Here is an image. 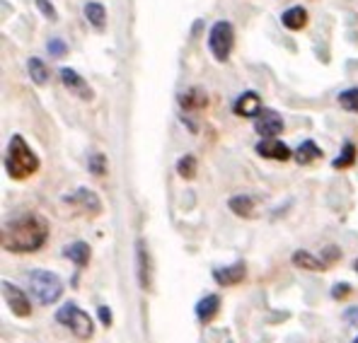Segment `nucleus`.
I'll return each mask as SVG.
<instances>
[{
	"label": "nucleus",
	"mask_w": 358,
	"mask_h": 343,
	"mask_svg": "<svg viewBox=\"0 0 358 343\" xmlns=\"http://www.w3.org/2000/svg\"><path fill=\"white\" fill-rule=\"evenodd\" d=\"M281 22H283V27H286V29L300 31L305 24H308V10L300 8V5H293V8H288L286 13L281 15Z\"/></svg>",
	"instance_id": "obj_14"
},
{
	"label": "nucleus",
	"mask_w": 358,
	"mask_h": 343,
	"mask_svg": "<svg viewBox=\"0 0 358 343\" xmlns=\"http://www.w3.org/2000/svg\"><path fill=\"white\" fill-rule=\"evenodd\" d=\"M196 157L194 155H184V157H179V162H177V174L182 179H196Z\"/></svg>",
	"instance_id": "obj_23"
},
{
	"label": "nucleus",
	"mask_w": 358,
	"mask_h": 343,
	"mask_svg": "<svg viewBox=\"0 0 358 343\" xmlns=\"http://www.w3.org/2000/svg\"><path fill=\"white\" fill-rule=\"evenodd\" d=\"M56 321L63 324V326H68V329H71L73 334H76L78 339H83V341L92 339V334H94L92 319H90L87 312H83V309L78 307L76 302H66V305H63L59 312H56Z\"/></svg>",
	"instance_id": "obj_4"
},
{
	"label": "nucleus",
	"mask_w": 358,
	"mask_h": 343,
	"mask_svg": "<svg viewBox=\"0 0 358 343\" xmlns=\"http://www.w3.org/2000/svg\"><path fill=\"white\" fill-rule=\"evenodd\" d=\"M87 170H90L92 177H104V174H107V155H102V152H94V155H90Z\"/></svg>",
	"instance_id": "obj_26"
},
{
	"label": "nucleus",
	"mask_w": 358,
	"mask_h": 343,
	"mask_svg": "<svg viewBox=\"0 0 358 343\" xmlns=\"http://www.w3.org/2000/svg\"><path fill=\"white\" fill-rule=\"evenodd\" d=\"M3 298L8 302L10 312L15 316H29L31 314V302H29V295L24 293L22 288H17L15 283L3 281Z\"/></svg>",
	"instance_id": "obj_6"
},
{
	"label": "nucleus",
	"mask_w": 358,
	"mask_h": 343,
	"mask_svg": "<svg viewBox=\"0 0 358 343\" xmlns=\"http://www.w3.org/2000/svg\"><path fill=\"white\" fill-rule=\"evenodd\" d=\"M49 240V223L36 213H24L3 225L0 245L10 254H29L46 245Z\"/></svg>",
	"instance_id": "obj_1"
},
{
	"label": "nucleus",
	"mask_w": 358,
	"mask_h": 343,
	"mask_svg": "<svg viewBox=\"0 0 358 343\" xmlns=\"http://www.w3.org/2000/svg\"><path fill=\"white\" fill-rule=\"evenodd\" d=\"M136 261H138V283L143 290H150V254L143 240L136 242Z\"/></svg>",
	"instance_id": "obj_13"
},
{
	"label": "nucleus",
	"mask_w": 358,
	"mask_h": 343,
	"mask_svg": "<svg viewBox=\"0 0 358 343\" xmlns=\"http://www.w3.org/2000/svg\"><path fill=\"white\" fill-rule=\"evenodd\" d=\"M349 295H351L349 283H336V286L331 288V298L334 300H344V298H349Z\"/></svg>",
	"instance_id": "obj_28"
},
{
	"label": "nucleus",
	"mask_w": 358,
	"mask_h": 343,
	"mask_svg": "<svg viewBox=\"0 0 358 343\" xmlns=\"http://www.w3.org/2000/svg\"><path fill=\"white\" fill-rule=\"evenodd\" d=\"M356 157H358V152H356V147L351 145V143H346L344 145V150H341V155L336 157L334 162H331V167L334 170H346V167H351L356 162Z\"/></svg>",
	"instance_id": "obj_25"
},
{
	"label": "nucleus",
	"mask_w": 358,
	"mask_h": 343,
	"mask_svg": "<svg viewBox=\"0 0 358 343\" xmlns=\"http://www.w3.org/2000/svg\"><path fill=\"white\" fill-rule=\"evenodd\" d=\"M179 104H182L184 109H201V107H206V94L199 87H192L179 94Z\"/></svg>",
	"instance_id": "obj_22"
},
{
	"label": "nucleus",
	"mask_w": 358,
	"mask_h": 343,
	"mask_svg": "<svg viewBox=\"0 0 358 343\" xmlns=\"http://www.w3.org/2000/svg\"><path fill=\"white\" fill-rule=\"evenodd\" d=\"M346 319L349 321H358V309L354 307V309H349V314H346Z\"/></svg>",
	"instance_id": "obj_32"
},
{
	"label": "nucleus",
	"mask_w": 358,
	"mask_h": 343,
	"mask_svg": "<svg viewBox=\"0 0 358 343\" xmlns=\"http://www.w3.org/2000/svg\"><path fill=\"white\" fill-rule=\"evenodd\" d=\"M255 131L262 136V138H276V136L283 131L281 114L273 112V109H262L255 119Z\"/></svg>",
	"instance_id": "obj_7"
},
{
	"label": "nucleus",
	"mask_w": 358,
	"mask_h": 343,
	"mask_svg": "<svg viewBox=\"0 0 358 343\" xmlns=\"http://www.w3.org/2000/svg\"><path fill=\"white\" fill-rule=\"evenodd\" d=\"M257 155L266 157V160H278V162H286L291 160V147H288L286 143H281L278 138H264L257 143Z\"/></svg>",
	"instance_id": "obj_11"
},
{
	"label": "nucleus",
	"mask_w": 358,
	"mask_h": 343,
	"mask_svg": "<svg viewBox=\"0 0 358 343\" xmlns=\"http://www.w3.org/2000/svg\"><path fill=\"white\" fill-rule=\"evenodd\" d=\"M59 75H61L63 87H66L68 92H73V94H76V97L85 99V102H90V99H94V92H92V89H90L87 82L83 80V78L78 75L76 71H73V68H61Z\"/></svg>",
	"instance_id": "obj_8"
},
{
	"label": "nucleus",
	"mask_w": 358,
	"mask_h": 343,
	"mask_svg": "<svg viewBox=\"0 0 358 343\" xmlns=\"http://www.w3.org/2000/svg\"><path fill=\"white\" fill-rule=\"evenodd\" d=\"M339 107L346 109L351 114H358V87H349L344 92H339Z\"/></svg>",
	"instance_id": "obj_24"
},
{
	"label": "nucleus",
	"mask_w": 358,
	"mask_h": 343,
	"mask_svg": "<svg viewBox=\"0 0 358 343\" xmlns=\"http://www.w3.org/2000/svg\"><path fill=\"white\" fill-rule=\"evenodd\" d=\"M247 276V266L245 261H235L230 266H223V268H215L213 271V281L223 288H230V286H238V283L245 281Z\"/></svg>",
	"instance_id": "obj_9"
},
{
	"label": "nucleus",
	"mask_w": 358,
	"mask_h": 343,
	"mask_svg": "<svg viewBox=\"0 0 358 343\" xmlns=\"http://www.w3.org/2000/svg\"><path fill=\"white\" fill-rule=\"evenodd\" d=\"M97 314H99V321H102L104 326H112V309H109V307H99Z\"/></svg>",
	"instance_id": "obj_31"
},
{
	"label": "nucleus",
	"mask_w": 358,
	"mask_h": 343,
	"mask_svg": "<svg viewBox=\"0 0 358 343\" xmlns=\"http://www.w3.org/2000/svg\"><path fill=\"white\" fill-rule=\"evenodd\" d=\"M233 46H235V29L228 20H220L210 27V34H208V49L213 54L215 61L225 63L233 54Z\"/></svg>",
	"instance_id": "obj_5"
},
{
	"label": "nucleus",
	"mask_w": 358,
	"mask_h": 343,
	"mask_svg": "<svg viewBox=\"0 0 358 343\" xmlns=\"http://www.w3.org/2000/svg\"><path fill=\"white\" fill-rule=\"evenodd\" d=\"M27 290L36 302L46 307V305H54L61 300L63 281L56 276L54 271H41V268H34V271L27 273Z\"/></svg>",
	"instance_id": "obj_3"
},
{
	"label": "nucleus",
	"mask_w": 358,
	"mask_h": 343,
	"mask_svg": "<svg viewBox=\"0 0 358 343\" xmlns=\"http://www.w3.org/2000/svg\"><path fill=\"white\" fill-rule=\"evenodd\" d=\"M85 17L97 31H102L104 27H107V10H104V5L97 3V0H90V3L85 5Z\"/></svg>",
	"instance_id": "obj_18"
},
{
	"label": "nucleus",
	"mask_w": 358,
	"mask_h": 343,
	"mask_svg": "<svg viewBox=\"0 0 358 343\" xmlns=\"http://www.w3.org/2000/svg\"><path fill=\"white\" fill-rule=\"evenodd\" d=\"M36 8H39V13L44 15L46 20H51V22H56V20H59V15H56V8L49 3V0H36Z\"/></svg>",
	"instance_id": "obj_27"
},
{
	"label": "nucleus",
	"mask_w": 358,
	"mask_h": 343,
	"mask_svg": "<svg viewBox=\"0 0 358 343\" xmlns=\"http://www.w3.org/2000/svg\"><path fill=\"white\" fill-rule=\"evenodd\" d=\"M291 261H293V266L305 268V271H324V268H327V263H324L322 258H317L305 249H298L296 254L291 256Z\"/></svg>",
	"instance_id": "obj_17"
},
{
	"label": "nucleus",
	"mask_w": 358,
	"mask_h": 343,
	"mask_svg": "<svg viewBox=\"0 0 358 343\" xmlns=\"http://www.w3.org/2000/svg\"><path fill=\"white\" fill-rule=\"evenodd\" d=\"M218 312H220V298L218 295H206V298H201L196 302V319L203 321V324H208V321L213 319Z\"/></svg>",
	"instance_id": "obj_15"
},
{
	"label": "nucleus",
	"mask_w": 358,
	"mask_h": 343,
	"mask_svg": "<svg viewBox=\"0 0 358 343\" xmlns=\"http://www.w3.org/2000/svg\"><path fill=\"white\" fill-rule=\"evenodd\" d=\"M233 112L238 116H245V119H257V114L262 112V97L255 89H247L233 102Z\"/></svg>",
	"instance_id": "obj_12"
},
{
	"label": "nucleus",
	"mask_w": 358,
	"mask_h": 343,
	"mask_svg": "<svg viewBox=\"0 0 358 343\" xmlns=\"http://www.w3.org/2000/svg\"><path fill=\"white\" fill-rule=\"evenodd\" d=\"M228 208L233 210L235 215H240V218H255L257 203H255V198L247 196V194H238V196H233L228 200Z\"/></svg>",
	"instance_id": "obj_16"
},
{
	"label": "nucleus",
	"mask_w": 358,
	"mask_h": 343,
	"mask_svg": "<svg viewBox=\"0 0 358 343\" xmlns=\"http://www.w3.org/2000/svg\"><path fill=\"white\" fill-rule=\"evenodd\" d=\"M320 258H322L324 263H331V261H336V258H341V249L339 247H324V251Z\"/></svg>",
	"instance_id": "obj_29"
},
{
	"label": "nucleus",
	"mask_w": 358,
	"mask_h": 343,
	"mask_svg": "<svg viewBox=\"0 0 358 343\" xmlns=\"http://www.w3.org/2000/svg\"><path fill=\"white\" fill-rule=\"evenodd\" d=\"M317 157H322V150H320V145L315 143V140H303V143L298 145V150H296L298 165H310V162H315Z\"/></svg>",
	"instance_id": "obj_20"
},
{
	"label": "nucleus",
	"mask_w": 358,
	"mask_h": 343,
	"mask_svg": "<svg viewBox=\"0 0 358 343\" xmlns=\"http://www.w3.org/2000/svg\"><path fill=\"white\" fill-rule=\"evenodd\" d=\"M63 254L71 258L78 268H83L90 263V247L85 245V242H73V245H68L66 249H63Z\"/></svg>",
	"instance_id": "obj_19"
},
{
	"label": "nucleus",
	"mask_w": 358,
	"mask_h": 343,
	"mask_svg": "<svg viewBox=\"0 0 358 343\" xmlns=\"http://www.w3.org/2000/svg\"><path fill=\"white\" fill-rule=\"evenodd\" d=\"M36 170H39L36 152L27 145V140L22 136H13L8 152H5V172H8V177L15 179V182H24L31 174H36Z\"/></svg>",
	"instance_id": "obj_2"
},
{
	"label": "nucleus",
	"mask_w": 358,
	"mask_h": 343,
	"mask_svg": "<svg viewBox=\"0 0 358 343\" xmlns=\"http://www.w3.org/2000/svg\"><path fill=\"white\" fill-rule=\"evenodd\" d=\"M354 343H358V336H356V341H354Z\"/></svg>",
	"instance_id": "obj_34"
},
{
	"label": "nucleus",
	"mask_w": 358,
	"mask_h": 343,
	"mask_svg": "<svg viewBox=\"0 0 358 343\" xmlns=\"http://www.w3.org/2000/svg\"><path fill=\"white\" fill-rule=\"evenodd\" d=\"M27 71H29V78L34 80V85H46V80H49V68H46V63L41 61V58L31 56L27 61Z\"/></svg>",
	"instance_id": "obj_21"
},
{
	"label": "nucleus",
	"mask_w": 358,
	"mask_h": 343,
	"mask_svg": "<svg viewBox=\"0 0 358 343\" xmlns=\"http://www.w3.org/2000/svg\"><path fill=\"white\" fill-rule=\"evenodd\" d=\"M66 200H71L73 205H78V208L83 210V213H87V215H99L102 213V200H99V196L94 191H90V189L85 187H80L78 189L73 196H66Z\"/></svg>",
	"instance_id": "obj_10"
},
{
	"label": "nucleus",
	"mask_w": 358,
	"mask_h": 343,
	"mask_svg": "<svg viewBox=\"0 0 358 343\" xmlns=\"http://www.w3.org/2000/svg\"><path fill=\"white\" fill-rule=\"evenodd\" d=\"M354 268H356V271H358V258H356V261H354Z\"/></svg>",
	"instance_id": "obj_33"
},
{
	"label": "nucleus",
	"mask_w": 358,
	"mask_h": 343,
	"mask_svg": "<svg viewBox=\"0 0 358 343\" xmlns=\"http://www.w3.org/2000/svg\"><path fill=\"white\" fill-rule=\"evenodd\" d=\"M46 49H49L51 56H63V54H66V44H63L61 39L49 41V46H46Z\"/></svg>",
	"instance_id": "obj_30"
}]
</instances>
